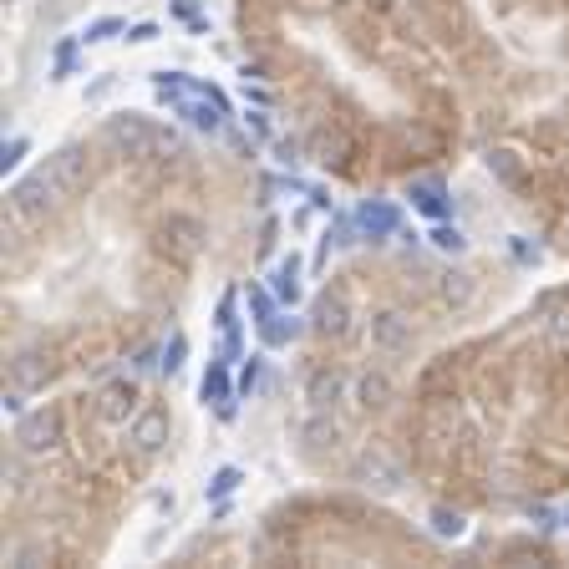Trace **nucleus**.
I'll use <instances>...</instances> for the list:
<instances>
[{"label":"nucleus","mask_w":569,"mask_h":569,"mask_svg":"<svg viewBox=\"0 0 569 569\" xmlns=\"http://www.w3.org/2000/svg\"><path fill=\"white\" fill-rule=\"evenodd\" d=\"M107 138H112L128 158H153V153H158V142H163V132L148 128V117L122 112V117H112V122H107Z\"/></svg>","instance_id":"nucleus-3"},{"label":"nucleus","mask_w":569,"mask_h":569,"mask_svg":"<svg viewBox=\"0 0 569 569\" xmlns=\"http://www.w3.org/2000/svg\"><path fill=\"white\" fill-rule=\"evenodd\" d=\"M219 336H224V362H239V315H234V290L219 300Z\"/></svg>","instance_id":"nucleus-17"},{"label":"nucleus","mask_w":569,"mask_h":569,"mask_svg":"<svg viewBox=\"0 0 569 569\" xmlns=\"http://www.w3.org/2000/svg\"><path fill=\"white\" fill-rule=\"evenodd\" d=\"M432 245H438L442 255H463V249H468V234L458 229V224H438V229H432Z\"/></svg>","instance_id":"nucleus-20"},{"label":"nucleus","mask_w":569,"mask_h":569,"mask_svg":"<svg viewBox=\"0 0 569 569\" xmlns=\"http://www.w3.org/2000/svg\"><path fill=\"white\" fill-rule=\"evenodd\" d=\"M239 483H245V473H239V468H219V473H214V478H208V498H229L234 488H239Z\"/></svg>","instance_id":"nucleus-22"},{"label":"nucleus","mask_w":569,"mask_h":569,"mask_svg":"<svg viewBox=\"0 0 569 569\" xmlns=\"http://www.w3.org/2000/svg\"><path fill=\"white\" fill-rule=\"evenodd\" d=\"M559 529H569V504H564V514H559Z\"/></svg>","instance_id":"nucleus-31"},{"label":"nucleus","mask_w":569,"mask_h":569,"mask_svg":"<svg viewBox=\"0 0 569 569\" xmlns=\"http://www.w3.org/2000/svg\"><path fill=\"white\" fill-rule=\"evenodd\" d=\"M259 376H265V356H249V362L239 366V381H234V387H239V397H249V391L259 387Z\"/></svg>","instance_id":"nucleus-24"},{"label":"nucleus","mask_w":569,"mask_h":569,"mask_svg":"<svg viewBox=\"0 0 569 569\" xmlns=\"http://www.w3.org/2000/svg\"><path fill=\"white\" fill-rule=\"evenodd\" d=\"M275 290H249V315H255V325L265 321V315H275Z\"/></svg>","instance_id":"nucleus-25"},{"label":"nucleus","mask_w":569,"mask_h":569,"mask_svg":"<svg viewBox=\"0 0 569 569\" xmlns=\"http://www.w3.org/2000/svg\"><path fill=\"white\" fill-rule=\"evenodd\" d=\"M356 401H362V407H387L391 401V376L387 371H362L356 376Z\"/></svg>","instance_id":"nucleus-15"},{"label":"nucleus","mask_w":569,"mask_h":569,"mask_svg":"<svg viewBox=\"0 0 569 569\" xmlns=\"http://www.w3.org/2000/svg\"><path fill=\"white\" fill-rule=\"evenodd\" d=\"M300 331H305V325H300V315H295V311H275V315H265V321H259V341H265L270 351L290 346V341H295Z\"/></svg>","instance_id":"nucleus-11"},{"label":"nucleus","mask_w":569,"mask_h":569,"mask_svg":"<svg viewBox=\"0 0 569 569\" xmlns=\"http://www.w3.org/2000/svg\"><path fill=\"white\" fill-rule=\"evenodd\" d=\"M138 401H142L138 381H112V387L102 391V401H97V412H102V422H132V417L142 412Z\"/></svg>","instance_id":"nucleus-6"},{"label":"nucleus","mask_w":569,"mask_h":569,"mask_svg":"<svg viewBox=\"0 0 569 569\" xmlns=\"http://www.w3.org/2000/svg\"><path fill=\"white\" fill-rule=\"evenodd\" d=\"M427 524H432V534H438V539H458V534H463V514H453V508H432V518H427Z\"/></svg>","instance_id":"nucleus-21"},{"label":"nucleus","mask_w":569,"mask_h":569,"mask_svg":"<svg viewBox=\"0 0 569 569\" xmlns=\"http://www.w3.org/2000/svg\"><path fill=\"white\" fill-rule=\"evenodd\" d=\"M169 234L178 239L183 249H198V245H204V224L188 219V214H173V219H169Z\"/></svg>","instance_id":"nucleus-19"},{"label":"nucleus","mask_w":569,"mask_h":569,"mask_svg":"<svg viewBox=\"0 0 569 569\" xmlns=\"http://www.w3.org/2000/svg\"><path fill=\"white\" fill-rule=\"evenodd\" d=\"M315 325H321L325 336H346V331H351V300H346V290H325V295L315 300Z\"/></svg>","instance_id":"nucleus-9"},{"label":"nucleus","mask_w":569,"mask_h":569,"mask_svg":"<svg viewBox=\"0 0 569 569\" xmlns=\"http://www.w3.org/2000/svg\"><path fill=\"white\" fill-rule=\"evenodd\" d=\"M371 346L387 351V356H397V351L412 346V321L401 311H376L371 315Z\"/></svg>","instance_id":"nucleus-5"},{"label":"nucleus","mask_w":569,"mask_h":569,"mask_svg":"<svg viewBox=\"0 0 569 569\" xmlns=\"http://www.w3.org/2000/svg\"><path fill=\"white\" fill-rule=\"evenodd\" d=\"M325 239H331V245H336V249L356 245V239H351V219H331V229H325Z\"/></svg>","instance_id":"nucleus-27"},{"label":"nucleus","mask_w":569,"mask_h":569,"mask_svg":"<svg viewBox=\"0 0 569 569\" xmlns=\"http://www.w3.org/2000/svg\"><path fill=\"white\" fill-rule=\"evenodd\" d=\"M270 290H275V300L295 305V300H300V255H284L280 265H275V270H270Z\"/></svg>","instance_id":"nucleus-12"},{"label":"nucleus","mask_w":569,"mask_h":569,"mask_svg":"<svg viewBox=\"0 0 569 569\" xmlns=\"http://www.w3.org/2000/svg\"><path fill=\"white\" fill-rule=\"evenodd\" d=\"M56 442H62V412H56V407L26 412L15 422V448H21V453H52Z\"/></svg>","instance_id":"nucleus-2"},{"label":"nucleus","mask_w":569,"mask_h":569,"mask_svg":"<svg viewBox=\"0 0 569 569\" xmlns=\"http://www.w3.org/2000/svg\"><path fill=\"white\" fill-rule=\"evenodd\" d=\"M204 401H214V412L224 417V422H234V417H239V407H234V391L239 387H229V362H214L204 371Z\"/></svg>","instance_id":"nucleus-8"},{"label":"nucleus","mask_w":569,"mask_h":569,"mask_svg":"<svg viewBox=\"0 0 569 569\" xmlns=\"http://www.w3.org/2000/svg\"><path fill=\"white\" fill-rule=\"evenodd\" d=\"M412 208H422L427 219H448V188H442V183H432V178H422V183H412Z\"/></svg>","instance_id":"nucleus-13"},{"label":"nucleus","mask_w":569,"mask_h":569,"mask_svg":"<svg viewBox=\"0 0 569 569\" xmlns=\"http://www.w3.org/2000/svg\"><path fill=\"white\" fill-rule=\"evenodd\" d=\"M21 158H26V138H11L5 142V153H0V169H15Z\"/></svg>","instance_id":"nucleus-28"},{"label":"nucleus","mask_w":569,"mask_h":569,"mask_svg":"<svg viewBox=\"0 0 569 569\" xmlns=\"http://www.w3.org/2000/svg\"><path fill=\"white\" fill-rule=\"evenodd\" d=\"M356 229L371 234V239H387V234H397V229H401L397 204H391V198H366V204L356 208Z\"/></svg>","instance_id":"nucleus-7"},{"label":"nucleus","mask_w":569,"mask_h":569,"mask_svg":"<svg viewBox=\"0 0 569 569\" xmlns=\"http://www.w3.org/2000/svg\"><path fill=\"white\" fill-rule=\"evenodd\" d=\"M245 122H249V132H259V138L270 132V122H265V112H245Z\"/></svg>","instance_id":"nucleus-29"},{"label":"nucleus","mask_w":569,"mask_h":569,"mask_svg":"<svg viewBox=\"0 0 569 569\" xmlns=\"http://www.w3.org/2000/svg\"><path fill=\"white\" fill-rule=\"evenodd\" d=\"M128 36H132V41H153V36H158V26H153V21H142V26H132Z\"/></svg>","instance_id":"nucleus-30"},{"label":"nucleus","mask_w":569,"mask_h":569,"mask_svg":"<svg viewBox=\"0 0 569 569\" xmlns=\"http://www.w3.org/2000/svg\"><path fill=\"white\" fill-rule=\"evenodd\" d=\"M46 169H52V178L62 183L66 194H72V188L82 183V153H77V148H66V153H56L52 163H46Z\"/></svg>","instance_id":"nucleus-18"},{"label":"nucleus","mask_w":569,"mask_h":569,"mask_svg":"<svg viewBox=\"0 0 569 569\" xmlns=\"http://www.w3.org/2000/svg\"><path fill=\"white\" fill-rule=\"evenodd\" d=\"M356 473L362 478H371V488H381V493H391V488H401V473L387 463L381 453H362V463H356Z\"/></svg>","instance_id":"nucleus-14"},{"label":"nucleus","mask_w":569,"mask_h":569,"mask_svg":"<svg viewBox=\"0 0 569 569\" xmlns=\"http://www.w3.org/2000/svg\"><path fill=\"white\" fill-rule=\"evenodd\" d=\"M117 31H122V21H117V15H102V21H92L87 26V41H112Z\"/></svg>","instance_id":"nucleus-26"},{"label":"nucleus","mask_w":569,"mask_h":569,"mask_svg":"<svg viewBox=\"0 0 569 569\" xmlns=\"http://www.w3.org/2000/svg\"><path fill=\"white\" fill-rule=\"evenodd\" d=\"M128 442L138 448L142 458H158V453H163V442H169V412H158V407L138 412L128 422Z\"/></svg>","instance_id":"nucleus-4"},{"label":"nucleus","mask_w":569,"mask_h":569,"mask_svg":"<svg viewBox=\"0 0 569 569\" xmlns=\"http://www.w3.org/2000/svg\"><path fill=\"white\" fill-rule=\"evenodd\" d=\"M183 356H188V336H183V331H173V341H169V346H163V362H158V366H163V371H169V376H178Z\"/></svg>","instance_id":"nucleus-23"},{"label":"nucleus","mask_w":569,"mask_h":569,"mask_svg":"<svg viewBox=\"0 0 569 569\" xmlns=\"http://www.w3.org/2000/svg\"><path fill=\"white\" fill-rule=\"evenodd\" d=\"M473 290H478V284H473V275H463V270H448V275L438 280V295L448 300L453 311H463L468 300H473Z\"/></svg>","instance_id":"nucleus-16"},{"label":"nucleus","mask_w":569,"mask_h":569,"mask_svg":"<svg viewBox=\"0 0 569 569\" xmlns=\"http://www.w3.org/2000/svg\"><path fill=\"white\" fill-rule=\"evenodd\" d=\"M341 391H346V376H341L336 366H321V371H311V381H305V401H311L315 412H331L341 401Z\"/></svg>","instance_id":"nucleus-10"},{"label":"nucleus","mask_w":569,"mask_h":569,"mask_svg":"<svg viewBox=\"0 0 569 569\" xmlns=\"http://www.w3.org/2000/svg\"><path fill=\"white\" fill-rule=\"evenodd\" d=\"M66 188L52 178V169H36L31 178H21L5 194V219L11 224H26V219H41V214H52L56 208V198H62Z\"/></svg>","instance_id":"nucleus-1"}]
</instances>
